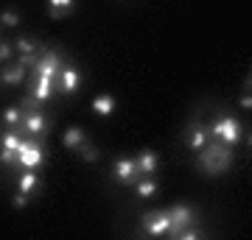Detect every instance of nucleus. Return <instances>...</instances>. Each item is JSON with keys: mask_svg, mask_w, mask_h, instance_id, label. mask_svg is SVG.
Segmentation results:
<instances>
[{"mask_svg": "<svg viewBox=\"0 0 252 240\" xmlns=\"http://www.w3.org/2000/svg\"><path fill=\"white\" fill-rule=\"evenodd\" d=\"M0 23H3V26H9V28H14V26H17V23H20V14H17V11H3V14H0Z\"/></svg>", "mask_w": 252, "mask_h": 240, "instance_id": "nucleus-21", "label": "nucleus"}, {"mask_svg": "<svg viewBox=\"0 0 252 240\" xmlns=\"http://www.w3.org/2000/svg\"><path fill=\"white\" fill-rule=\"evenodd\" d=\"M115 179L118 185H135L137 179H140V170H137V162L132 157H121L115 162Z\"/></svg>", "mask_w": 252, "mask_h": 240, "instance_id": "nucleus-6", "label": "nucleus"}, {"mask_svg": "<svg viewBox=\"0 0 252 240\" xmlns=\"http://www.w3.org/2000/svg\"><path fill=\"white\" fill-rule=\"evenodd\" d=\"M135 162H137L140 176H154L157 168H160V157H157V151H152V148H143V151L135 157Z\"/></svg>", "mask_w": 252, "mask_h": 240, "instance_id": "nucleus-8", "label": "nucleus"}, {"mask_svg": "<svg viewBox=\"0 0 252 240\" xmlns=\"http://www.w3.org/2000/svg\"><path fill=\"white\" fill-rule=\"evenodd\" d=\"M0 79H3V84H20V81L26 79V67H23V64H14V67H9Z\"/></svg>", "mask_w": 252, "mask_h": 240, "instance_id": "nucleus-12", "label": "nucleus"}, {"mask_svg": "<svg viewBox=\"0 0 252 240\" xmlns=\"http://www.w3.org/2000/svg\"><path fill=\"white\" fill-rule=\"evenodd\" d=\"M11 207H14V210H26L28 207V193H17V196L11 198Z\"/></svg>", "mask_w": 252, "mask_h": 240, "instance_id": "nucleus-23", "label": "nucleus"}, {"mask_svg": "<svg viewBox=\"0 0 252 240\" xmlns=\"http://www.w3.org/2000/svg\"><path fill=\"white\" fill-rule=\"evenodd\" d=\"M51 92H54V79H48V76H36V87H34L31 95L42 104V101L51 98Z\"/></svg>", "mask_w": 252, "mask_h": 240, "instance_id": "nucleus-9", "label": "nucleus"}, {"mask_svg": "<svg viewBox=\"0 0 252 240\" xmlns=\"http://www.w3.org/2000/svg\"><path fill=\"white\" fill-rule=\"evenodd\" d=\"M20 142H23V140L17 137V132H14V129L3 134V148H9V151H17V148H20Z\"/></svg>", "mask_w": 252, "mask_h": 240, "instance_id": "nucleus-19", "label": "nucleus"}, {"mask_svg": "<svg viewBox=\"0 0 252 240\" xmlns=\"http://www.w3.org/2000/svg\"><path fill=\"white\" fill-rule=\"evenodd\" d=\"M81 142H84V132H81L79 126H70V129L64 132V145H67V148H79Z\"/></svg>", "mask_w": 252, "mask_h": 240, "instance_id": "nucleus-13", "label": "nucleus"}, {"mask_svg": "<svg viewBox=\"0 0 252 240\" xmlns=\"http://www.w3.org/2000/svg\"><path fill=\"white\" fill-rule=\"evenodd\" d=\"M17 129L26 132V134H31V137H42V134L48 132V123H45V117L39 115V112H28V115L20 120Z\"/></svg>", "mask_w": 252, "mask_h": 240, "instance_id": "nucleus-7", "label": "nucleus"}, {"mask_svg": "<svg viewBox=\"0 0 252 240\" xmlns=\"http://www.w3.org/2000/svg\"><path fill=\"white\" fill-rule=\"evenodd\" d=\"M17 48H20V53H36V42L34 39H28V36H20Z\"/></svg>", "mask_w": 252, "mask_h": 240, "instance_id": "nucleus-20", "label": "nucleus"}, {"mask_svg": "<svg viewBox=\"0 0 252 240\" xmlns=\"http://www.w3.org/2000/svg\"><path fill=\"white\" fill-rule=\"evenodd\" d=\"M115 98H112V95H98V98L93 101V112H95V115H101V117H109L112 115V112H115Z\"/></svg>", "mask_w": 252, "mask_h": 240, "instance_id": "nucleus-10", "label": "nucleus"}, {"mask_svg": "<svg viewBox=\"0 0 252 240\" xmlns=\"http://www.w3.org/2000/svg\"><path fill=\"white\" fill-rule=\"evenodd\" d=\"M154 193H157V182H154V179H143V182L137 179V196L149 198V196H154Z\"/></svg>", "mask_w": 252, "mask_h": 240, "instance_id": "nucleus-15", "label": "nucleus"}, {"mask_svg": "<svg viewBox=\"0 0 252 240\" xmlns=\"http://www.w3.org/2000/svg\"><path fill=\"white\" fill-rule=\"evenodd\" d=\"M79 151H81V160L84 162H98V148L95 145H87V140L79 145Z\"/></svg>", "mask_w": 252, "mask_h": 240, "instance_id": "nucleus-18", "label": "nucleus"}, {"mask_svg": "<svg viewBox=\"0 0 252 240\" xmlns=\"http://www.w3.org/2000/svg\"><path fill=\"white\" fill-rule=\"evenodd\" d=\"M230 162H233L230 145H224V142L219 140L210 148H205V154L199 157V168L205 170V173H210V176H216V173H224L230 168Z\"/></svg>", "mask_w": 252, "mask_h": 240, "instance_id": "nucleus-1", "label": "nucleus"}, {"mask_svg": "<svg viewBox=\"0 0 252 240\" xmlns=\"http://www.w3.org/2000/svg\"><path fill=\"white\" fill-rule=\"evenodd\" d=\"M9 56H11V45H6L3 39H0V62H6Z\"/></svg>", "mask_w": 252, "mask_h": 240, "instance_id": "nucleus-26", "label": "nucleus"}, {"mask_svg": "<svg viewBox=\"0 0 252 240\" xmlns=\"http://www.w3.org/2000/svg\"><path fill=\"white\" fill-rule=\"evenodd\" d=\"M143 229L157 238V235H165V232L171 229V215L168 210H157V213H146L143 215Z\"/></svg>", "mask_w": 252, "mask_h": 240, "instance_id": "nucleus-4", "label": "nucleus"}, {"mask_svg": "<svg viewBox=\"0 0 252 240\" xmlns=\"http://www.w3.org/2000/svg\"><path fill=\"white\" fill-rule=\"evenodd\" d=\"M238 104H241V109H250V107H252V98H250V92H247V95H241V98H238Z\"/></svg>", "mask_w": 252, "mask_h": 240, "instance_id": "nucleus-28", "label": "nucleus"}, {"mask_svg": "<svg viewBox=\"0 0 252 240\" xmlns=\"http://www.w3.org/2000/svg\"><path fill=\"white\" fill-rule=\"evenodd\" d=\"M210 134L216 140H221L224 145H235V142L241 140V126H238L235 117H219L216 123H213V129H210Z\"/></svg>", "mask_w": 252, "mask_h": 240, "instance_id": "nucleus-3", "label": "nucleus"}, {"mask_svg": "<svg viewBox=\"0 0 252 240\" xmlns=\"http://www.w3.org/2000/svg\"><path fill=\"white\" fill-rule=\"evenodd\" d=\"M48 14H51V17H54V20H62V17H67L70 11H62V9H51V6H48Z\"/></svg>", "mask_w": 252, "mask_h": 240, "instance_id": "nucleus-27", "label": "nucleus"}, {"mask_svg": "<svg viewBox=\"0 0 252 240\" xmlns=\"http://www.w3.org/2000/svg\"><path fill=\"white\" fill-rule=\"evenodd\" d=\"M73 3H76V0H48V6H51V9H62V11H70Z\"/></svg>", "mask_w": 252, "mask_h": 240, "instance_id": "nucleus-22", "label": "nucleus"}, {"mask_svg": "<svg viewBox=\"0 0 252 240\" xmlns=\"http://www.w3.org/2000/svg\"><path fill=\"white\" fill-rule=\"evenodd\" d=\"M36 182H39V179H36V173H31V170H28V173H23V176H20V193H31V190L36 187Z\"/></svg>", "mask_w": 252, "mask_h": 240, "instance_id": "nucleus-17", "label": "nucleus"}, {"mask_svg": "<svg viewBox=\"0 0 252 240\" xmlns=\"http://www.w3.org/2000/svg\"><path fill=\"white\" fill-rule=\"evenodd\" d=\"M0 162H3V165H14V162H17V151L3 148V151H0Z\"/></svg>", "mask_w": 252, "mask_h": 240, "instance_id": "nucleus-24", "label": "nucleus"}, {"mask_svg": "<svg viewBox=\"0 0 252 240\" xmlns=\"http://www.w3.org/2000/svg\"><path fill=\"white\" fill-rule=\"evenodd\" d=\"M45 157H48V154H45V148L39 145V137L20 142V148H17V165H20V168L34 170V168H39V165L45 162Z\"/></svg>", "mask_w": 252, "mask_h": 240, "instance_id": "nucleus-2", "label": "nucleus"}, {"mask_svg": "<svg viewBox=\"0 0 252 240\" xmlns=\"http://www.w3.org/2000/svg\"><path fill=\"white\" fill-rule=\"evenodd\" d=\"M59 76H62V92L64 95H73V92L79 89V73L73 70V67H67V70H62Z\"/></svg>", "mask_w": 252, "mask_h": 240, "instance_id": "nucleus-11", "label": "nucleus"}, {"mask_svg": "<svg viewBox=\"0 0 252 240\" xmlns=\"http://www.w3.org/2000/svg\"><path fill=\"white\" fill-rule=\"evenodd\" d=\"M20 120H23V115H20V109H17V107H9L6 112H3V123L9 126V129H17Z\"/></svg>", "mask_w": 252, "mask_h": 240, "instance_id": "nucleus-16", "label": "nucleus"}, {"mask_svg": "<svg viewBox=\"0 0 252 240\" xmlns=\"http://www.w3.org/2000/svg\"><path fill=\"white\" fill-rule=\"evenodd\" d=\"M168 215H171V229L165 232V235H171V238H177L180 235V229H185V226H193V210L185 204H177L168 210Z\"/></svg>", "mask_w": 252, "mask_h": 240, "instance_id": "nucleus-5", "label": "nucleus"}, {"mask_svg": "<svg viewBox=\"0 0 252 240\" xmlns=\"http://www.w3.org/2000/svg\"><path fill=\"white\" fill-rule=\"evenodd\" d=\"M188 145L193 148V151H202L207 145V132L205 129H193V132L188 134Z\"/></svg>", "mask_w": 252, "mask_h": 240, "instance_id": "nucleus-14", "label": "nucleus"}, {"mask_svg": "<svg viewBox=\"0 0 252 240\" xmlns=\"http://www.w3.org/2000/svg\"><path fill=\"white\" fill-rule=\"evenodd\" d=\"M36 62H39V53H23L20 56V64H23V67H34Z\"/></svg>", "mask_w": 252, "mask_h": 240, "instance_id": "nucleus-25", "label": "nucleus"}]
</instances>
